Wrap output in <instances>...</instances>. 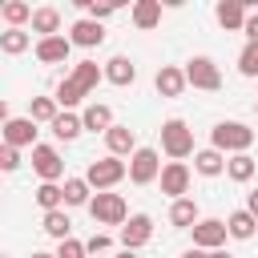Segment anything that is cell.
<instances>
[{
  "label": "cell",
  "instance_id": "obj_28",
  "mask_svg": "<svg viewBox=\"0 0 258 258\" xmlns=\"http://www.w3.org/2000/svg\"><path fill=\"white\" fill-rule=\"evenodd\" d=\"M93 202V185L85 177H64V206H89Z\"/></svg>",
  "mask_w": 258,
  "mask_h": 258
},
{
  "label": "cell",
  "instance_id": "obj_4",
  "mask_svg": "<svg viewBox=\"0 0 258 258\" xmlns=\"http://www.w3.org/2000/svg\"><path fill=\"white\" fill-rule=\"evenodd\" d=\"M89 214H93V222L97 226H125L133 214H129V206H125V198L121 194H93V202H89Z\"/></svg>",
  "mask_w": 258,
  "mask_h": 258
},
{
  "label": "cell",
  "instance_id": "obj_29",
  "mask_svg": "<svg viewBox=\"0 0 258 258\" xmlns=\"http://www.w3.org/2000/svg\"><path fill=\"white\" fill-rule=\"evenodd\" d=\"M28 117H32V121H44V125H52V121L60 117V105H56V97H32V105H28Z\"/></svg>",
  "mask_w": 258,
  "mask_h": 258
},
{
  "label": "cell",
  "instance_id": "obj_22",
  "mask_svg": "<svg viewBox=\"0 0 258 258\" xmlns=\"http://www.w3.org/2000/svg\"><path fill=\"white\" fill-rule=\"evenodd\" d=\"M129 16H133V24H137L141 32H149V28L161 24V0H137Z\"/></svg>",
  "mask_w": 258,
  "mask_h": 258
},
{
  "label": "cell",
  "instance_id": "obj_26",
  "mask_svg": "<svg viewBox=\"0 0 258 258\" xmlns=\"http://www.w3.org/2000/svg\"><path fill=\"white\" fill-rule=\"evenodd\" d=\"M48 129H52V137H56V141H77V137H81V129H85V121H81L77 113H60Z\"/></svg>",
  "mask_w": 258,
  "mask_h": 258
},
{
  "label": "cell",
  "instance_id": "obj_34",
  "mask_svg": "<svg viewBox=\"0 0 258 258\" xmlns=\"http://www.w3.org/2000/svg\"><path fill=\"white\" fill-rule=\"evenodd\" d=\"M77 8H85L89 20H109L117 12V4H97V0H77Z\"/></svg>",
  "mask_w": 258,
  "mask_h": 258
},
{
  "label": "cell",
  "instance_id": "obj_17",
  "mask_svg": "<svg viewBox=\"0 0 258 258\" xmlns=\"http://www.w3.org/2000/svg\"><path fill=\"white\" fill-rule=\"evenodd\" d=\"M105 145H109V157H133L137 153V137H133V129L129 125H113L109 133H105Z\"/></svg>",
  "mask_w": 258,
  "mask_h": 258
},
{
  "label": "cell",
  "instance_id": "obj_33",
  "mask_svg": "<svg viewBox=\"0 0 258 258\" xmlns=\"http://www.w3.org/2000/svg\"><path fill=\"white\" fill-rule=\"evenodd\" d=\"M238 73L242 77H258V44H246L238 52Z\"/></svg>",
  "mask_w": 258,
  "mask_h": 258
},
{
  "label": "cell",
  "instance_id": "obj_3",
  "mask_svg": "<svg viewBox=\"0 0 258 258\" xmlns=\"http://www.w3.org/2000/svg\"><path fill=\"white\" fill-rule=\"evenodd\" d=\"M125 177H129V165H125L121 157H97V161H89V169H85V181H89L97 194L113 189V185L125 181Z\"/></svg>",
  "mask_w": 258,
  "mask_h": 258
},
{
  "label": "cell",
  "instance_id": "obj_10",
  "mask_svg": "<svg viewBox=\"0 0 258 258\" xmlns=\"http://www.w3.org/2000/svg\"><path fill=\"white\" fill-rule=\"evenodd\" d=\"M189 165L185 161H165V169H161V194H169L173 202L177 198H185L189 194Z\"/></svg>",
  "mask_w": 258,
  "mask_h": 258
},
{
  "label": "cell",
  "instance_id": "obj_41",
  "mask_svg": "<svg viewBox=\"0 0 258 258\" xmlns=\"http://www.w3.org/2000/svg\"><path fill=\"white\" fill-rule=\"evenodd\" d=\"M32 258H56V254H48V250H32Z\"/></svg>",
  "mask_w": 258,
  "mask_h": 258
},
{
  "label": "cell",
  "instance_id": "obj_1",
  "mask_svg": "<svg viewBox=\"0 0 258 258\" xmlns=\"http://www.w3.org/2000/svg\"><path fill=\"white\" fill-rule=\"evenodd\" d=\"M101 81H105V69H101L97 60H81V64H73V73L56 85V105H60L64 113H73V105H81Z\"/></svg>",
  "mask_w": 258,
  "mask_h": 258
},
{
  "label": "cell",
  "instance_id": "obj_38",
  "mask_svg": "<svg viewBox=\"0 0 258 258\" xmlns=\"http://www.w3.org/2000/svg\"><path fill=\"white\" fill-rule=\"evenodd\" d=\"M242 32H246V44H258V12L246 16V28H242Z\"/></svg>",
  "mask_w": 258,
  "mask_h": 258
},
{
  "label": "cell",
  "instance_id": "obj_21",
  "mask_svg": "<svg viewBox=\"0 0 258 258\" xmlns=\"http://www.w3.org/2000/svg\"><path fill=\"white\" fill-rule=\"evenodd\" d=\"M226 230H230V238H238V242H250V238L258 234V218H254L250 210H234V214L226 218Z\"/></svg>",
  "mask_w": 258,
  "mask_h": 258
},
{
  "label": "cell",
  "instance_id": "obj_14",
  "mask_svg": "<svg viewBox=\"0 0 258 258\" xmlns=\"http://www.w3.org/2000/svg\"><path fill=\"white\" fill-rule=\"evenodd\" d=\"M69 40H73L77 48H97V44L105 40V28H101V20H89V16H81V20H73V28H69Z\"/></svg>",
  "mask_w": 258,
  "mask_h": 258
},
{
  "label": "cell",
  "instance_id": "obj_2",
  "mask_svg": "<svg viewBox=\"0 0 258 258\" xmlns=\"http://www.w3.org/2000/svg\"><path fill=\"white\" fill-rule=\"evenodd\" d=\"M250 145H254V129L242 121H218L210 129V149H218V153L234 157V153H250Z\"/></svg>",
  "mask_w": 258,
  "mask_h": 258
},
{
  "label": "cell",
  "instance_id": "obj_7",
  "mask_svg": "<svg viewBox=\"0 0 258 258\" xmlns=\"http://www.w3.org/2000/svg\"><path fill=\"white\" fill-rule=\"evenodd\" d=\"M161 161H157V149H149V145H141L133 157H129V181L133 185H149V181H157L161 177Z\"/></svg>",
  "mask_w": 258,
  "mask_h": 258
},
{
  "label": "cell",
  "instance_id": "obj_42",
  "mask_svg": "<svg viewBox=\"0 0 258 258\" xmlns=\"http://www.w3.org/2000/svg\"><path fill=\"white\" fill-rule=\"evenodd\" d=\"M206 258H230V254H226V250H210Z\"/></svg>",
  "mask_w": 258,
  "mask_h": 258
},
{
  "label": "cell",
  "instance_id": "obj_12",
  "mask_svg": "<svg viewBox=\"0 0 258 258\" xmlns=\"http://www.w3.org/2000/svg\"><path fill=\"white\" fill-rule=\"evenodd\" d=\"M4 145H12V149L32 145V149H36V121H32V117H12V121H4Z\"/></svg>",
  "mask_w": 258,
  "mask_h": 258
},
{
  "label": "cell",
  "instance_id": "obj_39",
  "mask_svg": "<svg viewBox=\"0 0 258 258\" xmlns=\"http://www.w3.org/2000/svg\"><path fill=\"white\" fill-rule=\"evenodd\" d=\"M246 210L258 218V189H250V194H246Z\"/></svg>",
  "mask_w": 258,
  "mask_h": 258
},
{
  "label": "cell",
  "instance_id": "obj_32",
  "mask_svg": "<svg viewBox=\"0 0 258 258\" xmlns=\"http://www.w3.org/2000/svg\"><path fill=\"white\" fill-rule=\"evenodd\" d=\"M32 12H36V8H28L24 0H8V4L0 8V16L8 20V28H20L24 20H32Z\"/></svg>",
  "mask_w": 258,
  "mask_h": 258
},
{
  "label": "cell",
  "instance_id": "obj_11",
  "mask_svg": "<svg viewBox=\"0 0 258 258\" xmlns=\"http://www.w3.org/2000/svg\"><path fill=\"white\" fill-rule=\"evenodd\" d=\"M149 238H153V218H149V214H133V218L121 226V246L133 250V254H137Z\"/></svg>",
  "mask_w": 258,
  "mask_h": 258
},
{
  "label": "cell",
  "instance_id": "obj_20",
  "mask_svg": "<svg viewBox=\"0 0 258 258\" xmlns=\"http://www.w3.org/2000/svg\"><path fill=\"white\" fill-rule=\"evenodd\" d=\"M81 121H85V129H89V133H109V129L117 125V121H113V109H109V105H101V101L85 105Z\"/></svg>",
  "mask_w": 258,
  "mask_h": 258
},
{
  "label": "cell",
  "instance_id": "obj_5",
  "mask_svg": "<svg viewBox=\"0 0 258 258\" xmlns=\"http://www.w3.org/2000/svg\"><path fill=\"white\" fill-rule=\"evenodd\" d=\"M161 149H165L173 161L189 157V153H194V129H189L181 117H169V121L161 125Z\"/></svg>",
  "mask_w": 258,
  "mask_h": 258
},
{
  "label": "cell",
  "instance_id": "obj_6",
  "mask_svg": "<svg viewBox=\"0 0 258 258\" xmlns=\"http://www.w3.org/2000/svg\"><path fill=\"white\" fill-rule=\"evenodd\" d=\"M185 81L194 89H206V93H218L222 89V73H218V64L210 56H189L185 60Z\"/></svg>",
  "mask_w": 258,
  "mask_h": 258
},
{
  "label": "cell",
  "instance_id": "obj_23",
  "mask_svg": "<svg viewBox=\"0 0 258 258\" xmlns=\"http://www.w3.org/2000/svg\"><path fill=\"white\" fill-rule=\"evenodd\" d=\"M226 153H218V149H198L194 153V169L202 173V177H218V173H226Z\"/></svg>",
  "mask_w": 258,
  "mask_h": 258
},
{
  "label": "cell",
  "instance_id": "obj_27",
  "mask_svg": "<svg viewBox=\"0 0 258 258\" xmlns=\"http://www.w3.org/2000/svg\"><path fill=\"white\" fill-rule=\"evenodd\" d=\"M254 169H258V161H254L250 153H234V157L226 161V177H230V181H250Z\"/></svg>",
  "mask_w": 258,
  "mask_h": 258
},
{
  "label": "cell",
  "instance_id": "obj_43",
  "mask_svg": "<svg viewBox=\"0 0 258 258\" xmlns=\"http://www.w3.org/2000/svg\"><path fill=\"white\" fill-rule=\"evenodd\" d=\"M117 258H137V254H133V250H121V254H117Z\"/></svg>",
  "mask_w": 258,
  "mask_h": 258
},
{
  "label": "cell",
  "instance_id": "obj_9",
  "mask_svg": "<svg viewBox=\"0 0 258 258\" xmlns=\"http://www.w3.org/2000/svg\"><path fill=\"white\" fill-rule=\"evenodd\" d=\"M226 238H230V230H226L222 218H202V222L194 226V246H198V250H222Z\"/></svg>",
  "mask_w": 258,
  "mask_h": 258
},
{
  "label": "cell",
  "instance_id": "obj_8",
  "mask_svg": "<svg viewBox=\"0 0 258 258\" xmlns=\"http://www.w3.org/2000/svg\"><path fill=\"white\" fill-rule=\"evenodd\" d=\"M32 169L40 173V181H60L64 177V157L56 153V145H36L32 149Z\"/></svg>",
  "mask_w": 258,
  "mask_h": 258
},
{
  "label": "cell",
  "instance_id": "obj_40",
  "mask_svg": "<svg viewBox=\"0 0 258 258\" xmlns=\"http://www.w3.org/2000/svg\"><path fill=\"white\" fill-rule=\"evenodd\" d=\"M206 254H210V250H198V246H194V250H185L181 258H206Z\"/></svg>",
  "mask_w": 258,
  "mask_h": 258
},
{
  "label": "cell",
  "instance_id": "obj_18",
  "mask_svg": "<svg viewBox=\"0 0 258 258\" xmlns=\"http://www.w3.org/2000/svg\"><path fill=\"white\" fill-rule=\"evenodd\" d=\"M202 222V214H198V202L194 198H177V202H169V226H177V230H194Z\"/></svg>",
  "mask_w": 258,
  "mask_h": 258
},
{
  "label": "cell",
  "instance_id": "obj_19",
  "mask_svg": "<svg viewBox=\"0 0 258 258\" xmlns=\"http://www.w3.org/2000/svg\"><path fill=\"white\" fill-rule=\"evenodd\" d=\"M105 81L125 89V85H133V81H137V64H133L129 56H109V60H105Z\"/></svg>",
  "mask_w": 258,
  "mask_h": 258
},
{
  "label": "cell",
  "instance_id": "obj_25",
  "mask_svg": "<svg viewBox=\"0 0 258 258\" xmlns=\"http://www.w3.org/2000/svg\"><path fill=\"white\" fill-rule=\"evenodd\" d=\"M32 198H36V206H40L44 214H52V210L64 206V185H56V181H40Z\"/></svg>",
  "mask_w": 258,
  "mask_h": 258
},
{
  "label": "cell",
  "instance_id": "obj_31",
  "mask_svg": "<svg viewBox=\"0 0 258 258\" xmlns=\"http://www.w3.org/2000/svg\"><path fill=\"white\" fill-rule=\"evenodd\" d=\"M28 44H32V36H28L24 28H8V32H0V52H8V56H20Z\"/></svg>",
  "mask_w": 258,
  "mask_h": 258
},
{
  "label": "cell",
  "instance_id": "obj_16",
  "mask_svg": "<svg viewBox=\"0 0 258 258\" xmlns=\"http://www.w3.org/2000/svg\"><path fill=\"white\" fill-rule=\"evenodd\" d=\"M185 69H177V64H161L157 69V77H153V89L161 93V97H181L185 93Z\"/></svg>",
  "mask_w": 258,
  "mask_h": 258
},
{
  "label": "cell",
  "instance_id": "obj_13",
  "mask_svg": "<svg viewBox=\"0 0 258 258\" xmlns=\"http://www.w3.org/2000/svg\"><path fill=\"white\" fill-rule=\"evenodd\" d=\"M214 16H218V24L226 32H242L246 28V16H250V4H242V0H218Z\"/></svg>",
  "mask_w": 258,
  "mask_h": 258
},
{
  "label": "cell",
  "instance_id": "obj_24",
  "mask_svg": "<svg viewBox=\"0 0 258 258\" xmlns=\"http://www.w3.org/2000/svg\"><path fill=\"white\" fill-rule=\"evenodd\" d=\"M32 32H40V40H44V36H60V12H56L52 4L36 8V12H32Z\"/></svg>",
  "mask_w": 258,
  "mask_h": 258
},
{
  "label": "cell",
  "instance_id": "obj_15",
  "mask_svg": "<svg viewBox=\"0 0 258 258\" xmlns=\"http://www.w3.org/2000/svg\"><path fill=\"white\" fill-rule=\"evenodd\" d=\"M69 52H73L69 36H44V40H36V60L40 64H64Z\"/></svg>",
  "mask_w": 258,
  "mask_h": 258
},
{
  "label": "cell",
  "instance_id": "obj_30",
  "mask_svg": "<svg viewBox=\"0 0 258 258\" xmlns=\"http://www.w3.org/2000/svg\"><path fill=\"white\" fill-rule=\"evenodd\" d=\"M44 234H48V238H56V242L73 238V222H69V214H64V210H52V214H44Z\"/></svg>",
  "mask_w": 258,
  "mask_h": 258
},
{
  "label": "cell",
  "instance_id": "obj_35",
  "mask_svg": "<svg viewBox=\"0 0 258 258\" xmlns=\"http://www.w3.org/2000/svg\"><path fill=\"white\" fill-rule=\"evenodd\" d=\"M56 258H89V250H85V242L64 238V242H56Z\"/></svg>",
  "mask_w": 258,
  "mask_h": 258
},
{
  "label": "cell",
  "instance_id": "obj_36",
  "mask_svg": "<svg viewBox=\"0 0 258 258\" xmlns=\"http://www.w3.org/2000/svg\"><path fill=\"white\" fill-rule=\"evenodd\" d=\"M16 165H20V149H12V145H4V149H0V169H4V173H12Z\"/></svg>",
  "mask_w": 258,
  "mask_h": 258
},
{
  "label": "cell",
  "instance_id": "obj_37",
  "mask_svg": "<svg viewBox=\"0 0 258 258\" xmlns=\"http://www.w3.org/2000/svg\"><path fill=\"white\" fill-rule=\"evenodd\" d=\"M109 246H113V238H109V234H93V238L85 242V250H89V254H105Z\"/></svg>",
  "mask_w": 258,
  "mask_h": 258
}]
</instances>
